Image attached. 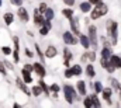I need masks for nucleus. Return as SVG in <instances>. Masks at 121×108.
Wrapping results in <instances>:
<instances>
[{
  "instance_id": "49530a36",
  "label": "nucleus",
  "mask_w": 121,
  "mask_h": 108,
  "mask_svg": "<svg viewBox=\"0 0 121 108\" xmlns=\"http://www.w3.org/2000/svg\"><path fill=\"white\" fill-rule=\"evenodd\" d=\"M89 1H90L91 4H97V3H100L101 0H89Z\"/></svg>"
},
{
  "instance_id": "72a5a7b5",
  "label": "nucleus",
  "mask_w": 121,
  "mask_h": 108,
  "mask_svg": "<svg viewBox=\"0 0 121 108\" xmlns=\"http://www.w3.org/2000/svg\"><path fill=\"white\" fill-rule=\"evenodd\" d=\"M13 58H14V62H16V63H18V60H20V56H18V51H16V49H14V52H13Z\"/></svg>"
},
{
  "instance_id": "f3484780",
  "label": "nucleus",
  "mask_w": 121,
  "mask_h": 108,
  "mask_svg": "<svg viewBox=\"0 0 121 108\" xmlns=\"http://www.w3.org/2000/svg\"><path fill=\"white\" fill-rule=\"evenodd\" d=\"M78 91H79L80 96H86V83L83 80L78 81Z\"/></svg>"
},
{
  "instance_id": "a19ab883",
  "label": "nucleus",
  "mask_w": 121,
  "mask_h": 108,
  "mask_svg": "<svg viewBox=\"0 0 121 108\" xmlns=\"http://www.w3.org/2000/svg\"><path fill=\"white\" fill-rule=\"evenodd\" d=\"M44 25L48 28V29H51V27H52V25H51V20H45V21H44Z\"/></svg>"
},
{
  "instance_id": "c03bdc74",
  "label": "nucleus",
  "mask_w": 121,
  "mask_h": 108,
  "mask_svg": "<svg viewBox=\"0 0 121 108\" xmlns=\"http://www.w3.org/2000/svg\"><path fill=\"white\" fill-rule=\"evenodd\" d=\"M63 3H65L66 6H73V4H75V0H63Z\"/></svg>"
},
{
  "instance_id": "dca6fc26",
  "label": "nucleus",
  "mask_w": 121,
  "mask_h": 108,
  "mask_svg": "<svg viewBox=\"0 0 121 108\" xmlns=\"http://www.w3.org/2000/svg\"><path fill=\"white\" fill-rule=\"evenodd\" d=\"M21 75H23V80L26 81L27 84H28V83H32V77H31L30 70H27V69H23V70H21Z\"/></svg>"
},
{
  "instance_id": "4468645a",
  "label": "nucleus",
  "mask_w": 121,
  "mask_h": 108,
  "mask_svg": "<svg viewBox=\"0 0 121 108\" xmlns=\"http://www.w3.org/2000/svg\"><path fill=\"white\" fill-rule=\"evenodd\" d=\"M79 38H80L82 46L86 48V49H89V46H90V39H89V37H87V35H80V34H79Z\"/></svg>"
},
{
  "instance_id": "c85d7f7f",
  "label": "nucleus",
  "mask_w": 121,
  "mask_h": 108,
  "mask_svg": "<svg viewBox=\"0 0 121 108\" xmlns=\"http://www.w3.org/2000/svg\"><path fill=\"white\" fill-rule=\"evenodd\" d=\"M75 75H73V72H72V69H66L65 70V77L66 79H70V77H73Z\"/></svg>"
},
{
  "instance_id": "a18cd8bd",
  "label": "nucleus",
  "mask_w": 121,
  "mask_h": 108,
  "mask_svg": "<svg viewBox=\"0 0 121 108\" xmlns=\"http://www.w3.org/2000/svg\"><path fill=\"white\" fill-rule=\"evenodd\" d=\"M24 69H27V70H34V66H32V65H26V66H24Z\"/></svg>"
},
{
  "instance_id": "20e7f679",
  "label": "nucleus",
  "mask_w": 121,
  "mask_h": 108,
  "mask_svg": "<svg viewBox=\"0 0 121 108\" xmlns=\"http://www.w3.org/2000/svg\"><path fill=\"white\" fill-rule=\"evenodd\" d=\"M110 58H111V51L106 46L103 51H101V66L103 67H107L110 65Z\"/></svg>"
},
{
  "instance_id": "39448f33",
  "label": "nucleus",
  "mask_w": 121,
  "mask_h": 108,
  "mask_svg": "<svg viewBox=\"0 0 121 108\" xmlns=\"http://www.w3.org/2000/svg\"><path fill=\"white\" fill-rule=\"evenodd\" d=\"M89 39H90V45L93 48H97V28L94 25L89 27Z\"/></svg>"
},
{
  "instance_id": "ea45409f",
  "label": "nucleus",
  "mask_w": 121,
  "mask_h": 108,
  "mask_svg": "<svg viewBox=\"0 0 121 108\" xmlns=\"http://www.w3.org/2000/svg\"><path fill=\"white\" fill-rule=\"evenodd\" d=\"M86 55H87V58L90 59L91 62H93V60L96 59V54H94V52H89V54H86Z\"/></svg>"
},
{
  "instance_id": "cd10ccee",
  "label": "nucleus",
  "mask_w": 121,
  "mask_h": 108,
  "mask_svg": "<svg viewBox=\"0 0 121 108\" xmlns=\"http://www.w3.org/2000/svg\"><path fill=\"white\" fill-rule=\"evenodd\" d=\"M39 86H41V88H42V91H45V93L48 94V91H49V88H48V86L45 84V81H44V80H41V81H39Z\"/></svg>"
},
{
  "instance_id": "f8f14e48",
  "label": "nucleus",
  "mask_w": 121,
  "mask_h": 108,
  "mask_svg": "<svg viewBox=\"0 0 121 108\" xmlns=\"http://www.w3.org/2000/svg\"><path fill=\"white\" fill-rule=\"evenodd\" d=\"M70 59H72V52L68 48H65L63 49V63H65V66H69Z\"/></svg>"
},
{
  "instance_id": "37998d69",
  "label": "nucleus",
  "mask_w": 121,
  "mask_h": 108,
  "mask_svg": "<svg viewBox=\"0 0 121 108\" xmlns=\"http://www.w3.org/2000/svg\"><path fill=\"white\" fill-rule=\"evenodd\" d=\"M4 66H6L7 69H10V70H13V69H14V66H13L10 62H4Z\"/></svg>"
},
{
  "instance_id": "f03ea898",
  "label": "nucleus",
  "mask_w": 121,
  "mask_h": 108,
  "mask_svg": "<svg viewBox=\"0 0 121 108\" xmlns=\"http://www.w3.org/2000/svg\"><path fill=\"white\" fill-rule=\"evenodd\" d=\"M63 94H65V100H66L68 104H73V101H75V98L78 96L76 90L72 86H65L63 87Z\"/></svg>"
},
{
  "instance_id": "4c0bfd02",
  "label": "nucleus",
  "mask_w": 121,
  "mask_h": 108,
  "mask_svg": "<svg viewBox=\"0 0 121 108\" xmlns=\"http://www.w3.org/2000/svg\"><path fill=\"white\" fill-rule=\"evenodd\" d=\"M48 31H49V29H48V28L44 25V27L39 29V34H41V35H47V34H48Z\"/></svg>"
},
{
  "instance_id": "423d86ee",
  "label": "nucleus",
  "mask_w": 121,
  "mask_h": 108,
  "mask_svg": "<svg viewBox=\"0 0 121 108\" xmlns=\"http://www.w3.org/2000/svg\"><path fill=\"white\" fill-rule=\"evenodd\" d=\"M17 16L20 17V20H21L23 23H27L28 18H30V17H28V11H27L24 7H21V6H20L18 10H17Z\"/></svg>"
},
{
  "instance_id": "2eb2a0df",
  "label": "nucleus",
  "mask_w": 121,
  "mask_h": 108,
  "mask_svg": "<svg viewBox=\"0 0 121 108\" xmlns=\"http://www.w3.org/2000/svg\"><path fill=\"white\" fill-rule=\"evenodd\" d=\"M110 65H113L116 69H117V67H121V59L117 55H111V58H110Z\"/></svg>"
},
{
  "instance_id": "aec40b11",
  "label": "nucleus",
  "mask_w": 121,
  "mask_h": 108,
  "mask_svg": "<svg viewBox=\"0 0 121 108\" xmlns=\"http://www.w3.org/2000/svg\"><path fill=\"white\" fill-rule=\"evenodd\" d=\"M80 10H82L83 13H89V11H91V3L90 1L82 3V4H80Z\"/></svg>"
},
{
  "instance_id": "e433bc0d",
  "label": "nucleus",
  "mask_w": 121,
  "mask_h": 108,
  "mask_svg": "<svg viewBox=\"0 0 121 108\" xmlns=\"http://www.w3.org/2000/svg\"><path fill=\"white\" fill-rule=\"evenodd\" d=\"M35 49H37V54L39 55V58H41V62H44V55H42V52H41V49H39L38 45H35Z\"/></svg>"
},
{
  "instance_id": "bb28decb",
  "label": "nucleus",
  "mask_w": 121,
  "mask_h": 108,
  "mask_svg": "<svg viewBox=\"0 0 121 108\" xmlns=\"http://www.w3.org/2000/svg\"><path fill=\"white\" fill-rule=\"evenodd\" d=\"M94 90H96V93H100V91L103 90V84H101L100 81H96V83H94Z\"/></svg>"
},
{
  "instance_id": "0eeeda50",
  "label": "nucleus",
  "mask_w": 121,
  "mask_h": 108,
  "mask_svg": "<svg viewBox=\"0 0 121 108\" xmlns=\"http://www.w3.org/2000/svg\"><path fill=\"white\" fill-rule=\"evenodd\" d=\"M32 66H34V72H35L39 77H44V76H45V67H44L42 63L37 62V63H34Z\"/></svg>"
},
{
  "instance_id": "5701e85b",
  "label": "nucleus",
  "mask_w": 121,
  "mask_h": 108,
  "mask_svg": "<svg viewBox=\"0 0 121 108\" xmlns=\"http://www.w3.org/2000/svg\"><path fill=\"white\" fill-rule=\"evenodd\" d=\"M90 98H91V105H94V107H100V105H101V104H100V100L97 98L96 94L90 96Z\"/></svg>"
},
{
  "instance_id": "4be33fe9",
  "label": "nucleus",
  "mask_w": 121,
  "mask_h": 108,
  "mask_svg": "<svg viewBox=\"0 0 121 108\" xmlns=\"http://www.w3.org/2000/svg\"><path fill=\"white\" fill-rule=\"evenodd\" d=\"M86 75L89 76V77H94V67H93V65H87L86 66Z\"/></svg>"
},
{
  "instance_id": "6ab92c4d",
  "label": "nucleus",
  "mask_w": 121,
  "mask_h": 108,
  "mask_svg": "<svg viewBox=\"0 0 121 108\" xmlns=\"http://www.w3.org/2000/svg\"><path fill=\"white\" fill-rule=\"evenodd\" d=\"M3 20H4V23H6L7 25H11L13 21H14V16H13L11 13H6V14L3 16Z\"/></svg>"
},
{
  "instance_id": "f257e3e1",
  "label": "nucleus",
  "mask_w": 121,
  "mask_h": 108,
  "mask_svg": "<svg viewBox=\"0 0 121 108\" xmlns=\"http://www.w3.org/2000/svg\"><path fill=\"white\" fill-rule=\"evenodd\" d=\"M107 11H108V8H107V6L104 4V3H97L96 4V7L91 10V20H97V18H100V17H103L104 14H107Z\"/></svg>"
},
{
  "instance_id": "6e6552de",
  "label": "nucleus",
  "mask_w": 121,
  "mask_h": 108,
  "mask_svg": "<svg viewBox=\"0 0 121 108\" xmlns=\"http://www.w3.org/2000/svg\"><path fill=\"white\" fill-rule=\"evenodd\" d=\"M63 41H65V44H68V45H75V44H76V39L73 38L72 32H63Z\"/></svg>"
},
{
  "instance_id": "c9c22d12",
  "label": "nucleus",
  "mask_w": 121,
  "mask_h": 108,
  "mask_svg": "<svg viewBox=\"0 0 121 108\" xmlns=\"http://www.w3.org/2000/svg\"><path fill=\"white\" fill-rule=\"evenodd\" d=\"M0 73H1V75H4V76H6V73H7L6 66H4V63H1V62H0Z\"/></svg>"
},
{
  "instance_id": "7c9ffc66",
  "label": "nucleus",
  "mask_w": 121,
  "mask_h": 108,
  "mask_svg": "<svg viewBox=\"0 0 121 108\" xmlns=\"http://www.w3.org/2000/svg\"><path fill=\"white\" fill-rule=\"evenodd\" d=\"M49 90H51V91H54V93H58V91H59V86H58L56 83H54V84L49 87Z\"/></svg>"
},
{
  "instance_id": "de8ad7c7",
  "label": "nucleus",
  "mask_w": 121,
  "mask_h": 108,
  "mask_svg": "<svg viewBox=\"0 0 121 108\" xmlns=\"http://www.w3.org/2000/svg\"><path fill=\"white\" fill-rule=\"evenodd\" d=\"M0 6H1V0H0Z\"/></svg>"
},
{
  "instance_id": "393cba45",
  "label": "nucleus",
  "mask_w": 121,
  "mask_h": 108,
  "mask_svg": "<svg viewBox=\"0 0 121 108\" xmlns=\"http://www.w3.org/2000/svg\"><path fill=\"white\" fill-rule=\"evenodd\" d=\"M31 93H32V94H34L35 97H38V96H39V94L42 93V88H41V86H34V87H32V91H31Z\"/></svg>"
},
{
  "instance_id": "79ce46f5",
  "label": "nucleus",
  "mask_w": 121,
  "mask_h": 108,
  "mask_svg": "<svg viewBox=\"0 0 121 108\" xmlns=\"http://www.w3.org/2000/svg\"><path fill=\"white\" fill-rule=\"evenodd\" d=\"M24 52H26V56H27V58H32V56H34V55H32V52H31L28 48H26V51H24Z\"/></svg>"
},
{
  "instance_id": "1a4fd4ad",
  "label": "nucleus",
  "mask_w": 121,
  "mask_h": 108,
  "mask_svg": "<svg viewBox=\"0 0 121 108\" xmlns=\"http://www.w3.org/2000/svg\"><path fill=\"white\" fill-rule=\"evenodd\" d=\"M16 83H17V86H18V88L24 93V94H27V96H30L31 94V91L27 88V86H26V81L24 80H21V79H17L16 80Z\"/></svg>"
},
{
  "instance_id": "58836bf2",
  "label": "nucleus",
  "mask_w": 121,
  "mask_h": 108,
  "mask_svg": "<svg viewBox=\"0 0 121 108\" xmlns=\"http://www.w3.org/2000/svg\"><path fill=\"white\" fill-rule=\"evenodd\" d=\"M10 1H11V4H14V6H18V7L23 4V0H10Z\"/></svg>"
},
{
  "instance_id": "c756f323",
  "label": "nucleus",
  "mask_w": 121,
  "mask_h": 108,
  "mask_svg": "<svg viewBox=\"0 0 121 108\" xmlns=\"http://www.w3.org/2000/svg\"><path fill=\"white\" fill-rule=\"evenodd\" d=\"M83 104H85V107H86V108L91 107V98H90V97H86V98H85V101H83Z\"/></svg>"
},
{
  "instance_id": "2f4dec72",
  "label": "nucleus",
  "mask_w": 121,
  "mask_h": 108,
  "mask_svg": "<svg viewBox=\"0 0 121 108\" xmlns=\"http://www.w3.org/2000/svg\"><path fill=\"white\" fill-rule=\"evenodd\" d=\"M111 84L114 86V88H116V90H118V91H120L121 86H120V84H118V81L116 80V79H111Z\"/></svg>"
},
{
  "instance_id": "a211bd4d",
  "label": "nucleus",
  "mask_w": 121,
  "mask_h": 108,
  "mask_svg": "<svg viewBox=\"0 0 121 108\" xmlns=\"http://www.w3.org/2000/svg\"><path fill=\"white\" fill-rule=\"evenodd\" d=\"M101 93H103V98L108 103V104H111V98H110V96H111V88H103L101 90Z\"/></svg>"
},
{
  "instance_id": "412c9836",
  "label": "nucleus",
  "mask_w": 121,
  "mask_h": 108,
  "mask_svg": "<svg viewBox=\"0 0 121 108\" xmlns=\"http://www.w3.org/2000/svg\"><path fill=\"white\" fill-rule=\"evenodd\" d=\"M44 16H45V20H52L54 18V10L52 8H47L44 11Z\"/></svg>"
},
{
  "instance_id": "7ed1b4c3",
  "label": "nucleus",
  "mask_w": 121,
  "mask_h": 108,
  "mask_svg": "<svg viewBox=\"0 0 121 108\" xmlns=\"http://www.w3.org/2000/svg\"><path fill=\"white\" fill-rule=\"evenodd\" d=\"M117 27H118V24L116 21H111V20L107 21V31H108V35L113 39V45L117 44Z\"/></svg>"
},
{
  "instance_id": "ddd939ff",
  "label": "nucleus",
  "mask_w": 121,
  "mask_h": 108,
  "mask_svg": "<svg viewBox=\"0 0 121 108\" xmlns=\"http://www.w3.org/2000/svg\"><path fill=\"white\" fill-rule=\"evenodd\" d=\"M70 20V27H72V32L73 34H78L79 35V32H80V29H79V24H78V20L76 18H69Z\"/></svg>"
},
{
  "instance_id": "09e8293b",
  "label": "nucleus",
  "mask_w": 121,
  "mask_h": 108,
  "mask_svg": "<svg viewBox=\"0 0 121 108\" xmlns=\"http://www.w3.org/2000/svg\"><path fill=\"white\" fill-rule=\"evenodd\" d=\"M120 59H121V58H120Z\"/></svg>"
},
{
  "instance_id": "a878e982",
  "label": "nucleus",
  "mask_w": 121,
  "mask_h": 108,
  "mask_svg": "<svg viewBox=\"0 0 121 108\" xmlns=\"http://www.w3.org/2000/svg\"><path fill=\"white\" fill-rule=\"evenodd\" d=\"M62 13H63V16H65L66 18H72V17H73V10H70V8H65Z\"/></svg>"
},
{
  "instance_id": "f704fd0d",
  "label": "nucleus",
  "mask_w": 121,
  "mask_h": 108,
  "mask_svg": "<svg viewBox=\"0 0 121 108\" xmlns=\"http://www.w3.org/2000/svg\"><path fill=\"white\" fill-rule=\"evenodd\" d=\"M47 8H48V7H47V4H45V3H41V4H39V8H38V10H39V13H42V14H44V11H45Z\"/></svg>"
},
{
  "instance_id": "b1692460",
  "label": "nucleus",
  "mask_w": 121,
  "mask_h": 108,
  "mask_svg": "<svg viewBox=\"0 0 121 108\" xmlns=\"http://www.w3.org/2000/svg\"><path fill=\"white\" fill-rule=\"evenodd\" d=\"M70 69H72V72H73V75H75V76H79V75L82 73V67H80L79 65H75V66H72Z\"/></svg>"
},
{
  "instance_id": "473e14b6",
  "label": "nucleus",
  "mask_w": 121,
  "mask_h": 108,
  "mask_svg": "<svg viewBox=\"0 0 121 108\" xmlns=\"http://www.w3.org/2000/svg\"><path fill=\"white\" fill-rule=\"evenodd\" d=\"M1 52L4 55H11V49H10L9 46H3V48H1Z\"/></svg>"
},
{
  "instance_id": "9d476101",
  "label": "nucleus",
  "mask_w": 121,
  "mask_h": 108,
  "mask_svg": "<svg viewBox=\"0 0 121 108\" xmlns=\"http://www.w3.org/2000/svg\"><path fill=\"white\" fill-rule=\"evenodd\" d=\"M56 54H58V51H56V48H55V46H52V45H49V46L47 48V51H45V56H47V58H49V59L55 58Z\"/></svg>"
},
{
  "instance_id": "9b49d317",
  "label": "nucleus",
  "mask_w": 121,
  "mask_h": 108,
  "mask_svg": "<svg viewBox=\"0 0 121 108\" xmlns=\"http://www.w3.org/2000/svg\"><path fill=\"white\" fill-rule=\"evenodd\" d=\"M34 21H35V24L37 25H41V24H44V17L41 16V13H39V10H35L34 11Z\"/></svg>"
}]
</instances>
